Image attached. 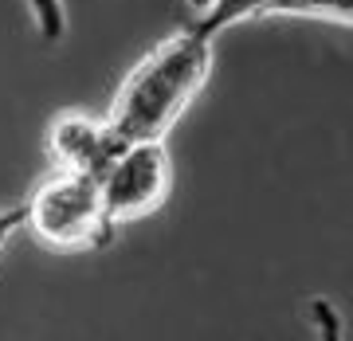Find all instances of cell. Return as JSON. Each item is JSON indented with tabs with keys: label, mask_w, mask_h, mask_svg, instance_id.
Returning a JSON list of instances; mask_svg holds the SVG:
<instances>
[{
	"label": "cell",
	"mask_w": 353,
	"mask_h": 341,
	"mask_svg": "<svg viewBox=\"0 0 353 341\" xmlns=\"http://www.w3.org/2000/svg\"><path fill=\"white\" fill-rule=\"evenodd\" d=\"M28 8H32L36 32L48 39V43L63 39V32H67V8H63V0H28Z\"/></svg>",
	"instance_id": "8"
},
{
	"label": "cell",
	"mask_w": 353,
	"mask_h": 341,
	"mask_svg": "<svg viewBox=\"0 0 353 341\" xmlns=\"http://www.w3.org/2000/svg\"><path fill=\"white\" fill-rule=\"evenodd\" d=\"M169 189H173V161L165 141L122 145L102 173V200L114 227L153 216L169 200Z\"/></svg>",
	"instance_id": "3"
},
{
	"label": "cell",
	"mask_w": 353,
	"mask_h": 341,
	"mask_svg": "<svg viewBox=\"0 0 353 341\" xmlns=\"http://www.w3.org/2000/svg\"><path fill=\"white\" fill-rule=\"evenodd\" d=\"M212 75V39L181 28L176 36L161 39L157 48L126 75L106 114L118 145L134 141H165L176 118L192 106Z\"/></svg>",
	"instance_id": "1"
},
{
	"label": "cell",
	"mask_w": 353,
	"mask_h": 341,
	"mask_svg": "<svg viewBox=\"0 0 353 341\" xmlns=\"http://www.w3.org/2000/svg\"><path fill=\"white\" fill-rule=\"evenodd\" d=\"M20 227H24V204H16V208H0V251H4V243L12 240Z\"/></svg>",
	"instance_id": "9"
},
{
	"label": "cell",
	"mask_w": 353,
	"mask_h": 341,
	"mask_svg": "<svg viewBox=\"0 0 353 341\" xmlns=\"http://www.w3.org/2000/svg\"><path fill=\"white\" fill-rule=\"evenodd\" d=\"M306 310H310V326H314V338L318 341H345V322H341V310H338L334 298L314 294Z\"/></svg>",
	"instance_id": "7"
},
{
	"label": "cell",
	"mask_w": 353,
	"mask_h": 341,
	"mask_svg": "<svg viewBox=\"0 0 353 341\" xmlns=\"http://www.w3.org/2000/svg\"><path fill=\"white\" fill-rule=\"evenodd\" d=\"M267 4H271V0H204L196 20L185 24V28L196 32V36H204V39H216L224 28L240 24V20H259Z\"/></svg>",
	"instance_id": "5"
},
{
	"label": "cell",
	"mask_w": 353,
	"mask_h": 341,
	"mask_svg": "<svg viewBox=\"0 0 353 341\" xmlns=\"http://www.w3.org/2000/svg\"><path fill=\"white\" fill-rule=\"evenodd\" d=\"M24 227L55 251H99L114 240L102 177L55 169L24 200Z\"/></svg>",
	"instance_id": "2"
},
{
	"label": "cell",
	"mask_w": 353,
	"mask_h": 341,
	"mask_svg": "<svg viewBox=\"0 0 353 341\" xmlns=\"http://www.w3.org/2000/svg\"><path fill=\"white\" fill-rule=\"evenodd\" d=\"M263 16H314V20L353 24V0H271Z\"/></svg>",
	"instance_id": "6"
},
{
	"label": "cell",
	"mask_w": 353,
	"mask_h": 341,
	"mask_svg": "<svg viewBox=\"0 0 353 341\" xmlns=\"http://www.w3.org/2000/svg\"><path fill=\"white\" fill-rule=\"evenodd\" d=\"M118 149L122 145L114 141L106 118H94V114L63 110L48 126V157L55 161V169H67V173L102 177Z\"/></svg>",
	"instance_id": "4"
}]
</instances>
